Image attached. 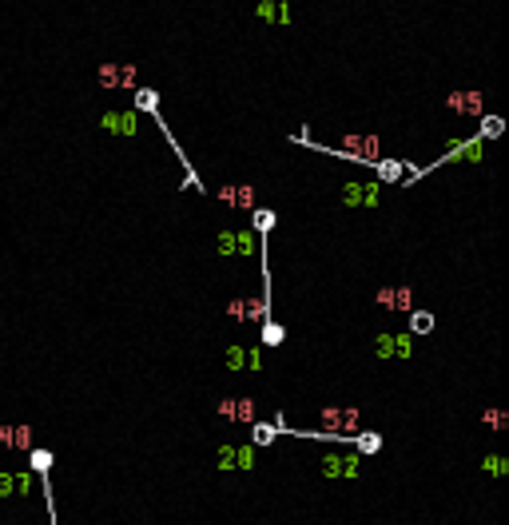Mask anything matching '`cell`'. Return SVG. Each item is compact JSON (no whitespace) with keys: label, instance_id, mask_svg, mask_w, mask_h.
<instances>
[{"label":"cell","instance_id":"22","mask_svg":"<svg viewBox=\"0 0 509 525\" xmlns=\"http://www.w3.org/2000/svg\"><path fill=\"white\" fill-rule=\"evenodd\" d=\"M219 418L223 422H235V398H223L219 402Z\"/></svg>","mask_w":509,"mask_h":525},{"label":"cell","instance_id":"13","mask_svg":"<svg viewBox=\"0 0 509 525\" xmlns=\"http://www.w3.org/2000/svg\"><path fill=\"white\" fill-rule=\"evenodd\" d=\"M235 422H254V402L251 398H235Z\"/></svg>","mask_w":509,"mask_h":525},{"label":"cell","instance_id":"20","mask_svg":"<svg viewBox=\"0 0 509 525\" xmlns=\"http://www.w3.org/2000/svg\"><path fill=\"white\" fill-rule=\"evenodd\" d=\"M235 251H243V255H251V251H254V235H251V231L235 235Z\"/></svg>","mask_w":509,"mask_h":525},{"label":"cell","instance_id":"18","mask_svg":"<svg viewBox=\"0 0 509 525\" xmlns=\"http://www.w3.org/2000/svg\"><path fill=\"white\" fill-rule=\"evenodd\" d=\"M279 338H283V326H279V322H267V318H263V342H267V347H275Z\"/></svg>","mask_w":509,"mask_h":525},{"label":"cell","instance_id":"25","mask_svg":"<svg viewBox=\"0 0 509 525\" xmlns=\"http://www.w3.org/2000/svg\"><path fill=\"white\" fill-rule=\"evenodd\" d=\"M485 470L490 474H506V458H485Z\"/></svg>","mask_w":509,"mask_h":525},{"label":"cell","instance_id":"21","mask_svg":"<svg viewBox=\"0 0 509 525\" xmlns=\"http://www.w3.org/2000/svg\"><path fill=\"white\" fill-rule=\"evenodd\" d=\"M254 227L259 231H270L275 227V211H254Z\"/></svg>","mask_w":509,"mask_h":525},{"label":"cell","instance_id":"27","mask_svg":"<svg viewBox=\"0 0 509 525\" xmlns=\"http://www.w3.org/2000/svg\"><path fill=\"white\" fill-rule=\"evenodd\" d=\"M140 108H156V95H151V92H140Z\"/></svg>","mask_w":509,"mask_h":525},{"label":"cell","instance_id":"23","mask_svg":"<svg viewBox=\"0 0 509 525\" xmlns=\"http://www.w3.org/2000/svg\"><path fill=\"white\" fill-rule=\"evenodd\" d=\"M378 172H382V179H398L402 175V163H382Z\"/></svg>","mask_w":509,"mask_h":525},{"label":"cell","instance_id":"9","mask_svg":"<svg viewBox=\"0 0 509 525\" xmlns=\"http://www.w3.org/2000/svg\"><path fill=\"white\" fill-rule=\"evenodd\" d=\"M28 490H32V477H28V474H4V470H0V497L28 493Z\"/></svg>","mask_w":509,"mask_h":525},{"label":"cell","instance_id":"12","mask_svg":"<svg viewBox=\"0 0 509 525\" xmlns=\"http://www.w3.org/2000/svg\"><path fill=\"white\" fill-rule=\"evenodd\" d=\"M410 331L414 334H429V331H434V315H426V311H418V315H414V311H410Z\"/></svg>","mask_w":509,"mask_h":525},{"label":"cell","instance_id":"1","mask_svg":"<svg viewBox=\"0 0 509 525\" xmlns=\"http://www.w3.org/2000/svg\"><path fill=\"white\" fill-rule=\"evenodd\" d=\"M322 430H326V438H346V434L358 430V410H354V406H350V410L326 406V410H322Z\"/></svg>","mask_w":509,"mask_h":525},{"label":"cell","instance_id":"26","mask_svg":"<svg viewBox=\"0 0 509 525\" xmlns=\"http://www.w3.org/2000/svg\"><path fill=\"white\" fill-rule=\"evenodd\" d=\"M0 445H12V426H0Z\"/></svg>","mask_w":509,"mask_h":525},{"label":"cell","instance_id":"15","mask_svg":"<svg viewBox=\"0 0 509 525\" xmlns=\"http://www.w3.org/2000/svg\"><path fill=\"white\" fill-rule=\"evenodd\" d=\"M490 430H506L509 426V414L506 410H485V418H481Z\"/></svg>","mask_w":509,"mask_h":525},{"label":"cell","instance_id":"7","mask_svg":"<svg viewBox=\"0 0 509 525\" xmlns=\"http://www.w3.org/2000/svg\"><path fill=\"white\" fill-rule=\"evenodd\" d=\"M219 466L223 470H231V466H235V470H251V445H223L219 450Z\"/></svg>","mask_w":509,"mask_h":525},{"label":"cell","instance_id":"10","mask_svg":"<svg viewBox=\"0 0 509 525\" xmlns=\"http://www.w3.org/2000/svg\"><path fill=\"white\" fill-rule=\"evenodd\" d=\"M239 311H243V318H251V322H263V318H267V295H259V299H239Z\"/></svg>","mask_w":509,"mask_h":525},{"label":"cell","instance_id":"14","mask_svg":"<svg viewBox=\"0 0 509 525\" xmlns=\"http://www.w3.org/2000/svg\"><path fill=\"white\" fill-rule=\"evenodd\" d=\"M12 445L16 450H32V426H12Z\"/></svg>","mask_w":509,"mask_h":525},{"label":"cell","instance_id":"2","mask_svg":"<svg viewBox=\"0 0 509 525\" xmlns=\"http://www.w3.org/2000/svg\"><path fill=\"white\" fill-rule=\"evenodd\" d=\"M100 88H131L136 84V64H100Z\"/></svg>","mask_w":509,"mask_h":525},{"label":"cell","instance_id":"3","mask_svg":"<svg viewBox=\"0 0 509 525\" xmlns=\"http://www.w3.org/2000/svg\"><path fill=\"white\" fill-rule=\"evenodd\" d=\"M445 108L454 111V116L477 120V111H481V92H477V88H465V92H450V95H445Z\"/></svg>","mask_w":509,"mask_h":525},{"label":"cell","instance_id":"8","mask_svg":"<svg viewBox=\"0 0 509 525\" xmlns=\"http://www.w3.org/2000/svg\"><path fill=\"white\" fill-rule=\"evenodd\" d=\"M322 474L326 477H354L358 474V458L346 454V458H326L322 461Z\"/></svg>","mask_w":509,"mask_h":525},{"label":"cell","instance_id":"11","mask_svg":"<svg viewBox=\"0 0 509 525\" xmlns=\"http://www.w3.org/2000/svg\"><path fill=\"white\" fill-rule=\"evenodd\" d=\"M342 199H346V203H374L378 195H374V187H354V183H350V187L342 191Z\"/></svg>","mask_w":509,"mask_h":525},{"label":"cell","instance_id":"19","mask_svg":"<svg viewBox=\"0 0 509 525\" xmlns=\"http://www.w3.org/2000/svg\"><path fill=\"white\" fill-rule=\"evenodd\" d=\"M32 454V466L40 470V474H48V466H52V450H28Z\"/></svg>","mask_w":509,"mask_h":525},{"label":"cell","instance_id":"24","mask_svg":"<svg viewBox=\"0 0 509 525\" xmlns=\"http://www.w3.org/2000/svg\"><path fill=\"white\" fill-rule=\"evenodd\" d=\"M485 136H501V120L497 116H485Z\"/></svg>","mask_w":509,"mask_h":525},{"label":"cell","instance_id":"6","mask_svg":"<svg viewBox=\"0 0 509 525\" xmlns=\"http://www.w3.org/2000/svg\"><path fill=\"white\" fill-rule=\"evenodd\" d=\"M378 306L410 311V306H414V291H410V286H382V291H378Z\"/></svg>","mask_w":509,"mask_h":525},{"label":"cell","instance_id":"16","mask_svg":"<svg viewBox=\"0 0 509 525\" xmlns=\"http://www.w3.org/2000/svg\"><path fill=\"white\" fill-rule=\"evenodd\" d=\"M378 445H382L378 434H370V430H362V434H358V450H362V454H374Z\"/></svg>","mask_w":509,"mask_h":525},{"label":"cell","instance_id":"5","mask_svg":"<svg viewBox=\"0 0 509 525\" xmlns=\"http://www.w3.org/2000/svg\"><path fill=\"white\" fill-rule=\"evenodd\" d=\"M342 147H346V156H354V159H378V151H382L378 136H346Z\"/></svg>","mask_w":509,"mask_h":525},{"label":"cell","instance_id":"4","mask_svg":"<svg viewBox=\"0 0 509 525\" xmlns=\"http://www.w3.org/2000/svg\"><path fill=\"white\" fill-rule=\"evenodd\" d=\"M219 199L227 207H239V211H254V187L251 183H223Z\"/></svg>","mask_w":509,"mask_h":525},{"label":"cell","instance_id":"17","mask_svg":"<svg viewBox=\"0 0 509 525\" xmlns=\"http://www.w3.org/2000/svg\"><path fill=\"white\" fill-rule=\"evenodd\" d=\"M254 426V445H270L275 442V426H263V422H251Z\"/></svg>","mask_w":509,"mask_h":525}]
</instances>
